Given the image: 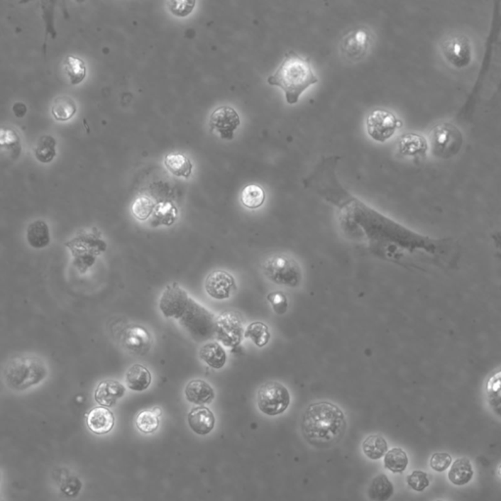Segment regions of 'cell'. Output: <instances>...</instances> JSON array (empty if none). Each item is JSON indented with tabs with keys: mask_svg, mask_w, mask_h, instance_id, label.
<instances>
[{
	"mask_svg": "<svg viewBox=\"0 0 501 501\" xmlns=\"http://www.w3.org/2000/svg\"><path fill=\"white\" fill-rule=\"evenodd\" d=\"M441 51L448 64L457 69L469 66L473 48L468 37L461 33H449L441 43Z\"/></svg>",
	"mask_w": 501,
	"mask_h": 501,
	"instance_id": "9c48e42d",
	"label": "cell"
},
{
	"mask_svg": "<svg viewBox=\"0 0 501 501\" xmlns=\"http://www.w3.org/2000/svg\"><path fill=\"white\" fill-rule=\"evenodd\" d=\"M115 415L104 407H94L87 415V425L95 435H106L115 426Z\"/></svg>",
	"mask_w": 501,
	"mask_h": 501,
	"instance_id": "ac0fdd59",
	"label": "cell"
},
{
	"mask_svg": "<svg viewBox=\"0 0 501 501\" xmlns=\"http://www.w3.org/2000/svg\"><path fill=\"white\" fill-rule=\"evenodd\" d=\"M302 433L309 445L329 448L337 445L347 430V420L338 405L330 402L309 404L302 417Z\"/></svg>",
	"mask_w": 501,
	"mask_h": 501,
	"instance_id": "6da1fadb",
	"label": "cell"
},
{
	"mask_svg": "<svg viewBox=\"0 0 501 501\" xmlns=\"http://www.w3.org/2000/svg\"><path fill=\"white\" fill-rule=\"evenodd\" d=\"M211 131H216L223 139L231 141L234 131L240 126V117L236 111L229 106H221L214 111L209 121Z\"/></svg>",
	"mask_w": 501,
	"mask_h": 501,
	"instance_id": "9a60e30c",
	"label": "cell"
},
{
	"mask_svg": "<svg viewBox=\"0 0 501 501\" xmlns=\"http://www.w3.org/2000/svg\"><path fill=\"white\" fill-rule=\"evenodd\" d=\"M153 336L145 326L141 324H128L121 333V347L126 352L136 356H144L153 346Z\"/></svg>",
	"mask_w": 501,
	"mask_h": 501,
	"instance_id": "7c38bea8",
	"label": "cell"
},
{
	"mask_svg": "<svg viewBox=\"0 0 501 501\" xmlns=\"http://www.w3.org/2000/svg\"><path fill=\"white\" fill-rule=\"evenodd\" d=\"M453 463V457L446 453H434L430 459V467L436 472H445Z\"/></svg>",
	"mask_w": 501,
	"mask_h": 501,
	"instance_id": "60d3db41",
	"label": "cell"
},
{
	"mask_svg": "<svg viewBox=\"0 0 501 501\" xmlns=\"http://www.w3.org/2000/svg\"><path fill=\"white\" fill-rule=\"evenodd\" d=\"M126 383L131 391H145L152 383L151 372L142 364H133L126 371Z\"/></svg>",
	"mask_w": 501,
	"mask_h": 501,
	"instance_id": "603a6c76",
	"label": "cell"
},
{
	"mask_svg": "<svg viewBox=\"0 0 501 501\" xmlns=\"http://www.w3.org/2000/svg\"><path fill=\"white\" fill-rule=\"evenodd\" d=\"M394 495V485L386 474L374 478L368 489V497L372 501H388Z\"/></svg>",
	"mask_w": 501,
	"mask_h": 501,
	"instance_id": "d4e9b609",
	"label": "cell"
},
{
	"mask_svg": "<svg viewBox=\"0 0 501 501\" xmlns=\"http://www.w3.org/2000/svg\"><path fill=\"white\" fill-rule=\"evenodd\" d=\"M0 483H1V474H0Z\"/></svg>",
	"mask_w": 501,
	"mask_h": 501,
	"instance_id": "ee69618b",
	"label": "cell"
},
{
	"mask_svg": "<svg viewBox=\"0 0 501 501\" xmlns=\"http://www.w3.org/2000/svg\"><path fill=\"white\" fill-rule=\"evenodd\" d=\"M49 374L48 363L43 358L25 353L10 358L2 369V378L7 388L25 392L45 381Z\"/></svg>",
	"mask_w": 501,
	"mask_h": 501,
	"instance_id": "3957f363",
	"label": "cell"
},
{
	"mask_svg": "<svg viewBox=\"0 0 501 501\" xmlns=\"http://www.w3.org/2000/svg\"><path fill=\"white\" fill-rule=\"evenodd\" d=\"M262 270L268 280L277 285L297 288L303 280L298 262L285 253H272L263 260Z\"/></svg>",
	"mask_w": 501,
	"mask_h": 501,
	"instance_id": "277c9868",
	"label": "cell"
},
{
	"mask_svg": "<svg viewBox=\"0 0 501 501\" xmlns=\"http://www.w3.org/2000/svg\"><path fill=\"white\" fill-rule=\"evenodd\" d=\"M77 104L73 98L66 97H57L54 100L51 114L56 121H67L71 120L76 115Z\"/></svg>",
	"mask_w": 501,
	"mask_h": 501,
	"instance_id": "83f0119b",
	"label": "cell"
},
{
	"mask_svg": "<svg viewBox=\"0 0 501 501\" xmlns=\"http://www.w3.org/2000/svg\"><path fill=\"white\" fill-rule=\"evenodd\" d=\"M428 149L427 139L420 133H404L397 141V154L400 157L425 159Z\"/></svg>",
	"mask_w": 501,
	"mask_h": 501,
	"instance_id": "2e32d148",
	"label": "cell"
},
{
	"mask_svg": "<svg viewBox=\"0 0 501 501\" xmlns=\"http://www.w3.org/2000/svg\"><path fill=\"white\" fill-rule=\"evenodd\" d=\"M154 208L155 205L151 199L141 196L134 201L131 211H133L134 218L143 221L148 219L149 216L153 214Z\"/></svg>",
	"mask_w": 501,
	"mask_h": 501,
	"instance_id": "8d00e7d4",
	"label": "cell"
},
{
	"mask_svg": "<svg viewBox=\"0 0 501 501\" xmlns=\"http://www.w3.org/2000/svg\"><path fill=\"white\" fill-rule=\"evenodd\" d=\"M268 82L280 87L285 93L286 101L293 105L299 102L301 95L311 85L319 82V77L314 74L309 58L295 51H289L275 73L268 77Z\"/></svg>",
	"mask_w": 501,
	"mask_h": 501,
	"instance_id": "7a4b0ae2",
	"label": "cell"
},
{
	"mask_svg": "<svg viewBox=\"0 0 501 501\" xmlns=\"http://www.w3.org/2000/svg\"><path fill=\"white\" fill-rule=\"evenodd\" d=\"M271 337L270 327L260 321L252 322L248 325L244 332V338L250 339L258 348H263L270 342Z\"/></svg>",
	"mask_w": 501,
	"mask_h": 501,
	"instance_id": "4dcf8cb0",
	"label": "cell"
},
{
	"mask_svg": "<svg viewBox=\"0 0 501 501\" xmlns=\"http://www.w3.org/2000/svg\"><path fill=\"white\" fill-rule=\"evenodd\" d=\"M487 395L488 399L492 409L497 410V414H500V372L497 370V373L493 374L489 379L487 384Z\"/></svg>",
	"mask_w": 501,
	"mask_h": 501,
	"instance_id": "d590c367",
	"label": "cell"
},
{
	"mask_svg": "<svg viewBox=\"0 0 501 501\" xmlns=\"http://www.w3.org/2000/svg\"><path fill=\"white\" fill-rule=\"evenodd\" d=\"M409 462L407 453L400 448H392L384 456L385 468L395 474L404 473L409 466Z\"/></svg>",
	"mask_w": 501,
	"mask_h": 501,
	"instance_id": "4316f807",
	"label": "cell"
},
{
	"mask_svg": "<svg viewBox=\"0 0 501 501\" xmlns=\"http://www.w3.org/2000/svg\"><path fill=\"white\" fill-rule=\"evenodd\" d=\"M436 501H444V500H436Z\"/></svg>",
	"mask_w": 501,
	"mask_h": 501,
	"instance_id": "f6af8a7d",
	"label": "cell"
},
{
	"mask_svg": "<svg viewBox=\"0 0 501 501\" xmlns=\"http://www.w3.org/2000/svg\"><path fill=\"white\" fill-rule=\"evenodd\" d=\"M363 453L371 461H378L388 451V444L380 435L368 436L363 443Z\"/></svg>",
	"mask_w": 501,
	"mask_h": 501,
	"instance_id": "f1b7e54d",
	"label": "cell"
},
{
	"mask_svg": "<svg viewBox=\"0 0 501 501\" xmlns=\"http://www.w3.org/2000/svg\"><path fill=\"white\" fill-rule=\"evenodd\" d=\"M191 430L200 436H206L214 430L216 417L209 407L200 405L190 410L187 417Z\"/></svg>",
	"mask_w": 501,
	"mask_h": 501,
	"instance_id": "d6986e66",
	"label": "cell"
},
{
	"mask_svg": "<svg viewBox=\"0 0 501 501\" xmlns=\"http://www.w3.org/2000/svg\"><path fill=\"white\" fill-rule=\"evenodd\" d=\"M404 123L392 111L374 109L366 118V131L373 141L385 142L391 138Z\"/></svg>",
	"mask_w": 501,
	"mask_h": 501,
	"instance_id": "30bf717a",
	"label": "cell"
},
{
	"mask_svg": "<svg viewBox=\"0 0 501 501\" xmlns=\"http://www.w3.org/2000/svg\"><path fill=\"white\" fill-rule=\"evenodd\" d=\"M82 488L81 480L74 475L66 474L61 479L60 490L67 497H77L81 492Z\"/></svg>",
	"mask_w": 501,
	"mask_h": 501,
	"instance_id": "74e56055",
	"label": "cell"
},
{
	"mask_svg": "<svg viewBox=\"0 0 501 501\" xmlns=\"http://www.w3.org/2000/svg\"><path fill=\"white\" fill-rule=\"evenodd\" d=\"M126 388L120 381L107 379L97 385L94 391V400L100 407H112L118 400L125 396Z\"/></svg>",
	"mask_w": 501,
	"mask_h": 501,
	"instance_id": "e0dca14e",
	"label": "cell"
},
{
	"mask_svg": "<svg viewBox=\"0 0 501 501\" xmlns=\"http://www.w3.org/2000/svg\"><path fill=\"white\" fill-rule=\"evenodd\" d=\"M244 319L241 312L226 311L216 319L214 339L224 347L236 348L244 338Z\"/></svg>",
	"mask_w": 501,
	"mask_h": 501,
	"instance_id": "ba28073f",
	"label": "cell"
},
{
	"mask_svg": "<svg viewBox=\"0 0 501 501\" xmlns=\"http://www.w3.org/2000/svg\"><path fill=\"white\" fill-rule=\"evenodd\" d=\"M431 149L436 158L451 159L459 153L463 145V134L451 123H441L430 131Z\"/></svg>",
	"mask_w": 501,
	"mask_h": 501,
	"instance_id": "8992f818",
	"label": "cell"
},
{
	"mask_svg": "<svg viewBox=\"0 0 501 501\" xmlns=\"http://www.w3.org/2000/svg\"><path fill=\"white\" fill-rule=\"evenodd\" d=\"M291 402L290 392L283 384L268 381L260 387L257 404L260 412L268 417H277L287 410Z\"/></svg>",
	"mask_w": 501,
	"mask_h": 501,
	"instance_id": "52a82bcc",
	"label": "cell"
},
{
	"mask_svg": "<svg viewBox=\"0 0 501 501\" xmlns=\"http://www.w3.org/2000/svg\"><path fill=\"white\" fill-rule=\"evenodd\" d=\"M372 43L373 35L371 31L365 26H358L351 28L341 38V53L348 60L360 61L369 53Z\"/></svg>",
	"mask_w": 501,
	"mask_h": 501,
	"instance_id": "8fae6325",
	"label": "cell"
},
{
	"mask_svg": "<svg viewBox=\"0 0 501 501\" xmlns=\"http://www.w3.org/2000/svg\"><path fill=\"white\" fill-rule=\"evenodd\" d=\"M407 485L415 492H423L430 485L429 475L421 470H415L407 478Z\"/></svg>",
	"mask_w": 501,
	"mask_h": 501,
	"instance_id": "ab89813d",
	"label": "cell"
},
{
	"mask_svg": "<svg viewBox=\"0 0 501 501\" xmlns=\"http://www.w3.org/2000/svg\"><path fill=\"white\" fill-rule=\"evenodd\" d=\"M189 296L177 282L170 284L162 293L159 301V309L166 319H182L188 304Z\"/></svg>",
	"mask_w": 501,
	"mask_h": 501,
	"instance_id": "4fadbf2b",
	"label": "cell"
},
{
	"mask_svg": "<svg viewBox=\"0 0 501 501\" xmlns=\"http://www.w3.org/2000/svg\"><path fill=\"white\" fill-rule=\"evenodd\" d=\"M216 319L213 312L190 298L180 324L195 342L202 343L214 338Z\"/></svg>",
	"mask_w": 501,
	"mask_h": 501,
	"instance_id": "5b68a950",
	"label": "cell"
},
{
	"mask_svg": "<svg viewBox=\"0 0 501 501\" xmlns=\"http://www.w3.org/2000/svg\"><path fill=\"white\" fill-rule=\"evenodd\" d=\"M473 475L474 471L471 461L468 458L462 457V458L456 459L453 463H451L448 477L451 484L454 485H465L471 481Z\"/></svg>",
	"mask_w": 501,
	"mask_h": 501,
	"instance_id": "cb8c5ba5",
	"label": "cell"
},
{
	"mask_svg": "<svg viewBox=\"0 0 501 501\" xmlns=\"http://www.w3.org/2000/svg\"><path fill=\"white\" fill-rule=\"evenodd\" d=\"M177 219V209L175 208L174 204L170 202L160 203L154 208L152 226H170L175 223Z\"/></svg>",
	"mask_w": 501,
	"mask_h": 501,
	"instance_id": "f546056e",
	"label": "cell"
},
{
	"mask_svg": "<svg viewBox=\"0 0 501 501\" xmlns=\"http://www.w3.org/2000/svg\"><path fill=\"white\" fill-rule=\"evenodd\" d=\"M56 139L50 136H43L38 139L35 147V157L38 162L48 164L53 162L56 156Z\"/></svg>",
	"mask_w": 501,
	"mask_h": 501,
	"instance_id": "e575fe53",
	"label": "cell"
},
{
	"mask_svg": "<svg viewBox=\"0 0 501 501\" xmlns=\"http://www.w3.org/2000/svg\"><path fill=\"white\" fill-rule=\"evenodd\" d=\"M205 290L211 298L224 301L234 295L237 290L236 281L226 270H213L207 275Z\"/></svg>",
	"mask_w": 501,
	"mask_h": 501,
	"instance_id": "5bb4252c",
	"label": "cell"
},
{
	"mask_svg": "<svg viewBox=\"0 0 501 501\" xmlns=\"http://www.w3.org/2000/svg\"><path fill=\"white\" fill-rule=\"evenodd\" d=\"M13 111L17 117L22 118L27 113V107L23 103H16L13 107Z\"/></svg>",
	"mask_w": 501,
	"mask_h": 501,
	"instance_id": "7bdbcfd3",
	"label": "cell"
},
{
	"mask_svg": "<svg viewBox=\"0 0 501 501\" xmlns=\"http://www.w3.org/2000/svg\"><path fill=\"white\" fill-rule=\"evenodd\" d=\"M65 71L72 84H79L87 77V66L79 57L69 55L65 59Z\"/></svg>",
	"mask_w": 501,
	"mask_h": 501,
	"instance_id": "1f68e13d",
	"label": "cell"
},
{
	"mask_svg": "<svg viewBox=\"0 0 501 501\" xmlns=\"http://www.w3.org/2000/svg\"><path fill=\"white\" fill-rule=\"evenodd\" d=\"M26 238L28 244L33 249H45L49 246L51 236L48 223L43 219H37L28 224Z\"/></svg>",
	"mask_w": 501,
	"mask_h": 501,
	"instance_id": "7402d4cb",
	"label": "cell"
},
{
	"mask_svg": "<svg viewBox=\"0 0 501 501\" xmlns=\"http://www.w3.org/2000/svg\"><path fill=\"white\" fill-rule=\"evenodd\" d=\"M199 358L211 368L221 369L226 365L227 353L221 343L216 341H210L204 343L199 351Z\"/></svg>",
	"mask_w": 501,
	"mask_h": 501,
	"instance_id": "44dd1931",
	"label": "cell"
},
{
	"mask_svg": "<svg viewBox=\"0 0 501 501\" xmlns=\"http://www.w3.org/2000/svg\"><path fill=\"white\" fill-rule=\"evenodd\" d=\"M268 303L272 307L273 312L278 316H283L288 311V298L282 291L271 292L267 297Z\"/></svg>",
	"mask_w": 501,
	"mask_h": 501,
	"instance_id": "f35d334b",
	"label": "cell"
},
{
	"mask_svg": "<svg viewBox=\"0 0 501 501\" xmlns=\"http://www.w3.org/2000/svg\"><path fill=\"white\" fill-rule=\"evenodd\" d=\"M167 169L175 177L188 178L192 174L193 165L185 155L170 153L165 158Z\"/></svg>",
	"mask_w": 501,
	"mask_h": 501,
	"instance_id": "484cf974",
	"label": "cell"
},
{
	"mask_svg": "<svg viewBox=\"0 0 501 501\" xmlns=\"http://www.w3.org/2000/svg\"><path fill=\"white\" fill-rule=\"evenodd\" d=\"M265 201V192L260 185H248L242 191L241 202L243 205L250 210L260 208Z\"/></svg>",
	"mask_w": 501,
	"mask_h": 501,
	"instance_id": "836d02e7",
	"label": "cell"
},
{
	"mask_svg": "<svg viewBox=\"0 0 501 501\" xmlns=\"http://www.w3.org/2000/svg\"><path fill=\"white\" fill-rule=\"evenodd\" d=\"M160 414L161 412L158 409L143 410L136 417V428L143 434L154 433L160 426Z\"/></svg>",
	"mask_w": 501,
	"mask_h": 501,
	"instance_id": "d6a6232c",
	"label": "cell"
},
{
	"mask_svg": "<svg viewBox=\"0 0 501 501\" xmlns=\"http://www.w3.org/2000/svg\"><path fill=\"white\" fill-rule=\"evenodd\" d=\"M196 1H169L167 7L172 14L177 17H186L194 9Z\"/></svg>",
	"mask_w": 501,
	"mask_h": 501,
	"instance_id": "b9f144b4",
	"label": "cell"
},
{
	"mask_svg": "<svg viewBox=\"0 0 501 501\" xmlns=\"http://www.w3.org/2000/svg\"><path fill=\"white\" fill-rule=\"evenodd\" d=\"M185 394L188 402L199 407L211 404L216 397V392L211 385L202 379H194L188 382Z\"/></svg>",
	"mask_w": 501,
	"mask_h": 501,
	"instance_id": "ffe728a7",
	"label": "cell"
}]
</instances>
